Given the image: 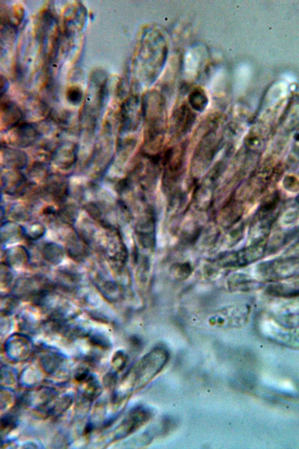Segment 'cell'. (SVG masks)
Segmentation results:
<instances>
[{"label":"cell","instance_id":"cell-1","mask_svg":"<svg viewBox=\"0 0 299 449\" xmlns=\"http://www.w3.org/2000/svg\"><path fill=\"white\" fill-rule=\"evenodd\" d=\"M169 353L162 347L150 351L135 364L126 377L130 390L143 389L160 373L169 360Z\"/></svg>","mask_w":299,"mask_h":449},{"label":"cell","instance_id":"cell-2","mask_svg":"<svg viewBox=\"0 0 299 449\" xmlns=\"http://www.w3.org/2000/svg\"><path fill=\"white\" fill-rule=\"evenodd\" d=\"M249 313L250 308L247 305L227 306L213 314L209 320V323L217 328H238L246 323Z\"/></svg>","mask_w":299,"mask_h":449},{"label":"cell","instance_id":"cell-3","mask_svg":"<svg viewBox=\"0 0 299 449\" xmlns=\"http://www.w3.org/2000/svg\"><path fill=\"white\" fill-rule=\"evenodd\" d=\"M267 244L263 241L255 242L247 248L222 256L218 264L222 267H241L259 260L265 254Z\"/></svg>","mask_w":299,"mask_h":449},{"label":"cell","instance_id":"cell-4","mask_svg":"<svg viewBox=\"0 0 299 449\" xmlns=\"http://www.w3.org/2000/svg\"><path fill=\"white\" fill-rule=\"evenodd\" d=\"M298 267L299 257H289L262 264L260 272L264 278L277 280L293 276Z\"/></svg>","mask_w":299,"mask_h":449},{"label":"cell","instance_id":"cell-5","mask_svg":"<svg viewBox=\"0 0 299 449\" xmlns=\"http://www.w3.org/2000/svg\"><path fill=\"white\" fill-rule=\"evenodd\" d=\"M151 417V412L144 408L134 409L118 427L116 439H121L132 434L148 422Z\"/></svg>","mask_w":299,"mask_h":449},{"label":"cell","instance_id":"cell-6","mask_svg":"<svg viewBox=\"0 0 299 449\" xmlns=\"http://www.w3.org/2000/svg\"><path fill=\"white\" fill-rule=\"evenodd\" d=\"M2 121L5 127H13L22 119V113L20 109L10 101L2 102Z\"/></svg>","mask_w":299,"mask_h":449},{"label":"cell","instance_id":"cell-7","mask_svg":"<svg viewBox=\"0 0 299 449\" xmlns=\"http://www.w3.org/2000/svg\"><path fill=\"white\" fill-rule=\"evenodd\" d=\"M260 285L259 283L243 274L233 275L228 280V288L233 291H250L259 288Z\"/></svg>","mask_w":299,"mask_h":449},{"label":"cell","instance_id":"cell-8","mask_svg":"<svg viewBox=\"0 0 299 449\" xmlns=\"http://www.w3.org/2000/svg\"><path fill=\"white\" fill-rule=\"evenodd\" d=\"M42 255L48 262L58 264L62 262L64 256L63 248L56 243H48L42 249Z\"/></svg>","mask_w":299,"mask_h":449},{"label":"cell","instance_id":"cell-9","mask_svg":"<svg viewBox=\"0 0 299 449\" xmlns=\"http://www.w3.org/2000/svg\"><path fill=\"white\" fill-rule=\"evenodd\" d=\"M17 131L19 141L22 146L32 144L38 136L35 128L28 124L20 126Z\"/></svg>","mask_w":299,"mask_h":449},{"label":"cell","instance_id":"cell-10","mask_svg":"<svg viewBox=\"0 0 299 449\" xmlns=\"http://www.w3.org/2000/svg\"><path fill=\"white\" fill-rule=\"evenodd\" d=\"M189 102L191 107L196 111H202L206 107L208 99L202 89H195L190 95Z\"/></svg>","mask_w":299,"mask_h":449},{"label":"cell","instance_id":"cell-11","mask_svg":"<svg viewBox=\"0 0 299 449\" xmlns=\"http://www.w3.org/2000/svg\"><path fill=\"white\" fill-rule=\"evenodd\" d=\"M67 254L76 261L83 260L87 255V249L77 239L71 240L67 246Z\"/></svg>","mask_w":299,"mask_h":449},{"label":"cell","instance_id":"cell-12","mask_svg":"<svg viewBox=\"0 0 299 449\" xmlns=\"http://www.w3.org/2000/svg\"><path fill=\"white\" fill-rule=\"evenodd\" d=\"M5 158L6 161L9 164L16 168H22L27 164V158L26 155L21 152L14 150L13 149H9L6 151Z\"/></svg>","mask_w":299,"mask_h":449},{"label":"cell","instance_id":"cell-13","mask_svg":"<svg viewBox=\"0 0 299 449\" xmlns=\"http://www.w3.org/2000/svg\"><path fill=\"white\" fill-rule=\"evenodd\" d=\"M7 259L9 264L20 265L27 262L28 252L24 248L12 249L7 253Z\"/></svg>","mask_w":299,"mask_h":449},{"label":"cell","instance_id":"cell-14","mask_svg":"<svg viewBox=\"0 0 299 449\" xmlns=\"http://www.w3.org/2000/svg\"><path fill=\"white\" fill-rule=\"evenodd\" d=\"M192 268L189 263H176L172 266L171 273L175 279L186 280L191 276Z\"/></svg>","mask_w":299,"mask_h":449},{"label":"cell","instance_id":"cell-15","mask_svg":"<svg viewBox=\"0 0 299 449\" xmlns=\"http://www.w3.org/2000/svg\"><path fill=\"white\" fill-rule=\"evenodd\" d=\"M282 185L285 189L290 193H297L299 191V179L294 175H286Z\"/></svg>","mask_w":299,"mask_h":449},{"label":"cell","instance_id":"cell-16","mask_svg":"<svg viewBox=\"0 0 299 449\" xmlns=\"http://www.w3.org/2000/svg\"><path fill=\"white\" fill-rule=\"evenodd\" d=\"M83 97V93L81 89L77 87H72L68 89L67 98L68 101L71 104L77 105L81 103Z\"/></svg>","mask_w":299,"mask_h":449},{"label":"cell","instance_id":"cell-17","mask_svg":"<svg viewBox=\"0 0 299 449\" xmlns=\"http://www.w3.org/2000/svg\"><path fill=\"white\" fill-rule=\"evenodd\" d=\"M89 342L94 346L103 349H108L110 344L108 339L101 334H96L89 338Z\"/></svg>","mask_w":299,"mask_h":449},{"label":"cell","instance_id":"cell-18","mask_svg":"<svg viewBox=\"0 0 299 449\" xmlns=\"http://www.w3.org/2000/svg\"><path fill=\"white\" fill-rule=\"evenodd\" d=\"M44 232V228L41 224H35L27 231V235L31 239H37L42 236Z\"/></svg>","mask_w":299,"mask_h":449},{"label":"cell","instance_id":"cell-19","mask_svg":"<svg viewBox=\"0 0 299 449\" xmlns=\"http://www.w3.org/2000/svg\"><path fill=\"white\" fill-rule=\"evenodd\" d=\"M103 292L106 296H118L119 289L117 285L113 282H106L103 285Z\"/></svg>","mask_w":299,"mask_h":449},{"label":"cell","instance_id":"cell-20","mask_svg":"<svg viewBox=\"0 0 299 449\" xmlns=\"http://www.w3.org/2000/svg\"><path fill=\"white\" fill-rule=\"evenodd\" d=\"M16 425V419L14 416L8 415L2 418L1 421L2 430L6 429H13Z\"/></svg>","mask_w":299,"mask_h":449},{"label":"cell","instance_id":"cell-21","mask_svg":"<svg viewBox=\"0 0 299 449\" xmlns=\"http://www.w3.org/2000/svg\"><path fill=\"white\" fill-rule=\"evenodd\" d=\"M9 272L6 266L4 267V272L2 269V276H4V277H2V282L3 283L4 281H5V285L10 283L12 280V275Z\"/></svg>","mask_w":299,"mask_h":449},{"label":"cell","instance_id":"cell-22","mask_svg":"<svg viewBox=\"0 0 299 449\" xmlns=\"http://www.w3.org/2000/svg\"><path fill=\"white\" fill-rule=\"evenodd\" d=\"M114 379H116V377H114V375L113 374H108L106 375V377H105V385L107 387L111 386L112 384H113V383L114 382Z\"/></svg>","mask_w":299,"mask_h":449},{"label":"cell","instance_id":"cell-23","mask_svg":"<svg viewBox=\"0 0 299 449\" xmlns=\"http://www.w3.org/2000/svg\"><path fill=\"white\" fill-rule=\"evenodd\" d=\"M0 86H1V95L2 97L4 94L5 93L8 86L7 80L3 76H1V80H0Z\"/></svg>","mask_w":299,"mask_h":449}]
</instances>
